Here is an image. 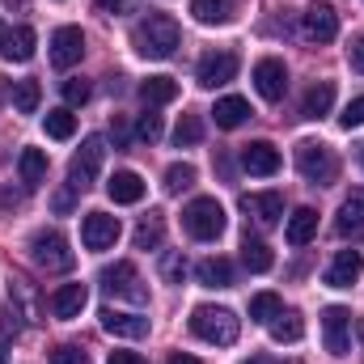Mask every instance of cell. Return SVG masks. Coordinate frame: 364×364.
<instances>
[{"label":"cell","instance_id":"cell-1","mask_svg":"<svg viewBox=\"0 0 364 364\" xmlns=\"http://www.w3.org/2000/svg\"><path fill=\"white\" fill-rule=\"evenodd\" d=\"M132 43H136V51H140L144 60H170V55L178 51V43H182V30H178L174 17H166V13H149V17H140Z\"/></svg>","mask_w":364,"mask_h":364},{"label":"cell","instance_id":"cell-2","mask_svg":"<svg viewBox=\"0 0 364 364\" xmlns=\"http://www.w3.org/2000/svg\"><path fill=\"white\" fill-rule=\"evenodd\" d=\"M191 331H195L203 343L229 348V343H237V335H242V318H237L233 309H225V305H199V309L191 314Z\"/></svg>","mask_w":364,"mask_h":364},{"label":"cell","instance_id":"cell-3","mask_svg":"<svg viewBox=\"0 0 364 364\" xmlns=\"http://www.w3.org/2000/svg\"><path fill=\"white\" fill-rule=\"evenodd\" d=\"M182 225H186V233H191L195 242H216V237L225 233V208H220L216 199L199 195V199H191V203H186Z\"/></svg>","mask_w":364,"mask_h":364},{"label":"cell","instance_id":"cell-4","mask_svg":"<svg viewBox=\"0 0 364 364\" xmlns=\"http://www.w3.org/2000/svg\"><path fill=\"white\" fill-rule=\"evenodd\" d=\"M296 170H301V178L309 186H326L339 174V157L326 144H318V140H301L296 144Z\"/></svg>","mask_w":364,"mask_h":364},{"label":"cell","instance_id":"cell-5","mask_svg":"<svg viewBox=\"0 0 364 364\" xmlns=\"http://www.w3.org/2000/svg\"><path fill=\"white\" fill-rule=\"evenodd\" d=\"M97 284H102L110 296H123V301H132V305H144V301H149V288H144V279L136 272V263H110V267H102Z\"/></svg>","mask_w":364,"mask_h":364},{"label":"cell","instance_id":"cell-6","mask_svg":"<svg viewBox=\"0 0 364 364\" xmlns=\"http://www.w3.org/2000/svg\"><path fill=\"white\" fill-rule=\"evenodd\" d=\"M30 259H34L43 272H68V267H73V250H68L64 233H55V229H38V233L30 237Z\"/></svg>","mask_w":364,"mask_h":364},{"label":"cell","instance_id":"cell-7","mask_svg":"<svg viewBox=\"0 0 364 364\" xmlns=\"http://www.w3.org/2000/svg\"><path fill=\"white\" fill-rule=\"evenodd\" d=\"M102 161H106V144H102V136H90L81 144V153L73 157V166H68V186L90 191L93 178H97V170H102Z\"/></svg>","mask_w":364,"mask_h":364},{"label":"cell","instance_id":"cell-8","mask_svg":"<svg viewBox=\"0 0 364 364\" xmlns=\"http://www.w3.org/2000/svg\"><path fill=\"white\" fill-rule=\"evenodd\" d=\"M301 34H305L309 43H331V38L339 34V13H335V4L314 0V4L301 13Z\"/></svg>","mask_w":364,"mask_h":364},{"label":"cell","instance_id":"cell-9","mask_svg":"<svg viewBox=\"0 0 364 364\" xmlns=\"http://www.w3.org/2000/svg\"><path fill=\"white\" fill-rule=\"evenodd\" d=\"M195 77H199V85H203V90L229 85V81L237 77V55H233V51H208V55L199 60Z\"/></svg>","mask_w":364,"mask_h":364},{"label":"cell","instance_id":"cell-10","mask_svg":"<svg viewBox=\"0 0 364 364\" xmlns=\"http://www.w3.org/2000/svg\"><path fill=\"white\" fill-rule=\"evenodd\" d=\"M119 216H106V212H90L85 220H81V242H85V250H110L114 242H119Z\"/></svg>","mask_w":364,"mask_h":364},{"label":"cell","instance_id":"cell-11","mask_svg":"<svg viewBox=\"0 0 364 364\" xmlns=\"http://www.w3.org/2000/svg\"><path fill=\"white\" fill-rule=\"evenodd\" d=\"M255 90H259V97H267V102H279L288 93V68H284V60L267 55V60L255 64Z\"/></svg>","mask_w":364,"mask_h":364},{"label":"cell","instance_id":"cell-12","mask_svg":"<svg viewBox=\"0 0 364 364\" xmlns=\"http://www.w3.org/2000/svg\"><path fill=\"white\" fill-rule=\"evenodd\" d=\"M81 55H85V34L77 26H60L51 34V64L55 68H73V64H81Z\"/></svg>","mask_w":364,"mask_h":364},{"label":"cell","instance_id":"cell-13","mask_svg":"<svg viewBox=\"0 0 364 364\" xmlns=\"http://www.w3.org/2000/svg\"><path fill=\"white\" fill-rule=\"evenodd\" d=\"M348 331H352V314L343 305L322 309V339H326L331 356H348Z\"/></svg>","mask_w":364,"mask_h":364},{"label":"cell","instance_id":"cell-14","mask_svg":"<svg viewBox=\"0 0 364 364\" xmlns=\"http://www.w3.org/2000/svg\"><path fill=\"white\" fill-rule=\"evenodd\" d=\"M85 301H90V288H85V284H60V288L51 292V314H55L60 322H73V318H81Z\"/></svg>","mask_w":364,"mask_h":364},{"label":"cell","instance_id":"cell-15","mask_svg":"<svg viewBox=\"0 0 364 364\" xmlns=\"http://www.w3.org/2000/svg\"><path fill=\"white\" fill-rule=\"evenodd\" d=\"M242 170H246V174H259V178H272L275 170H279V149L267 144V140L246 144V149H242Z\"/></svg>","mask_w":364,"mask_h":364},{"label":"cell","instance_id":"cell-16","mask_svg":"<svg viewBox=\"0 0 364 364\" xmlns=\"http://www.w3.org/2000/svg\"><path fill=\"white\" fill-rule=\"evenodd\" d=\"M242 208L263 225V229H272L279 225V216H284V195L279 191H259V195H242Z\"/></svg>","mask_w":364,"mask_h":364},{"label":"cell","instance_id":"cell-17","mask_svg":"<svg viewBox=\"0 0 364 364\" xmlns=\"http://www.w3.org/2000/svg\"><path fill=\"white\" fill-rule=\"evenodd\" d=\"M97 318H102V331H110V335H119V339H144V335H149V318H140V314L102 309Z\"/></svg>","mask_w":364,"mask_h":364},{"label":"cell","instance_id":"cell-18","mask_svg":"<svg viewBox=\"0 0 364 364\" xmlns=\"http://www.w3.org/2000/svg\"><path fill=\"white\" fill-rule=\"evenodd\" d=\"M360 272H364V255L360 250H339L335 263L326 267V284H331V288H352V284L360 279Z\"/></svg>","mask_w":364,"mask_h":364},{"label":"cell","instance_id":"cell-19","mask_svg":"<svg viewBox=\"0 0 364 364\" xmlns=\"http://www.w3.org/2000/svg\"><path fill=\"white\" fill-rule=\"evenodd\" d=\"M106 195L114 203H140L144 199V178L136 170H119V174H110V182H106Z\"/></svg>","mask_w":364,"mask_h":364},{"label":"cell","instance_id":"cell-20","mask_svg":"<svg viewBox=\"0 0 364 364\" xmlns=\"http://www.w3.org/2000/svg\"><path fill=\"white\" fill-rule=\"evenodd\" d=\"M335 233H339V237H360V233H364V195H352V199H343V203H339Z\"/></svg>","mask_w":364,"mask_h":364},{"label":"cell","instance_id":"cell-21","mask_svg":"<svg viewBox=\"0 0 364 364\" xmlns=\"http://www.w3.org/2000/svg\"><path fill=\"white\" fill-rule=\"evenodd\" d=\"M314 233H318V212H314V208H296V212L288 216V229H284L288 246H309Z\"/></svg>","mask_w":364,"mask_h":364},{"label":"cell","instance_id":"cell-22","mask_svg":"<svg viewBox=\"0 0 364 364\" xmlns=\"http://www.w3.org/2000/svg\"><path fill=\"white\" fill-rule=\"evenodd\" d=\"M237 0H191V13L199 26H229Z\"/></svg>","mask_w":364,"mask_h":364},{"label":"cell","instance_id":"cell-23","mask_svg":"<svg viewBox=\"0 0 364 364\" xmlns=\"http://www.w3.org/2000/svg\"><path fill=\"white\" fill-rule=\"evenodd\" d=\"M212 119H216V127H225V132H233V127H242L246 119H250V102L246 97H220L216 102V110H212Z\"/></svg>","mask_w":364,"mask_h":364},{"label":"cell","instance_id":"cell-24","mask_svg":"<svg viewBox=\"0 0 364 364\" xmlns=\"http://www.w3.org/2000/svg\"><path fill=\"white\" fill-rule=\"evenodd\" d=\"M331 106H335V81H318V85H309V93H305L301 114L305 119H322V114H331Z\"/></svg>","mask_w":364,"mask_h":364},{"label":"cell","instance_id":"cell-25","mask_svg":"<svg viewBox=\"0 0 364 364\" xmlns=\"http://www.w3.org/2000/svg\"><path fill=\"white\" fill-rule=\"evenodd\" d=\"M195 275H199V284L203 288H233V263L229 259H203L199 267H195Z\"/></svg>","mask_w":364,"mask_h":364},{"label":"cell","instance_id":"cell-26","mask_svg":"<svg viewBox=\"0 0 364 364\" xmlns=\"http://www.w3.org/2000/svg\"><path fill=\"white\" fill-rule=\"evenodd\" d=\"M267 326H272L275 343H296V339L305 335V322H301V314H296V309H279Z\"/></svg>","mask_w":364,"mask_h":364},{"label":"cell","instance_id":"cell-27","mask_svg":"<svg viewBox=\"0 0 364 364\" xmlns=\"http://www.w3.org/2000/svg\"><path fill=\"white\" fill-rule=\"evenodd\" d=\"M34 43H38V34L30 30V26H17L13 34H9V43H4V60H13V64H26L30 55H34Z\"/></svg>","mask_w":364,"mask_h":364},{"label":"cell","instance_id":"cell-28","mask_svg":"<svg viewBox=\"0 0 364 364\" xmlns=\"http://www.w3.org/2000/svg\"><path fill=\"white\" fill-rule=\"evenodd\" d=\"M17 170H21V182L26 186H43V178H47V153L43 149H21Z\"/></svg>","mask_w":364,"mask_h":364},{"label":"cell","instance_id":"cell-29","mask_svg":"<svg viewBox=\"0 0 364 364\" xmlns=\"http://www.w3.org/2000/svg\"><path fill=\"white\" fill-rule=\"evenodd\" d=\"M161 242H166V220H161V212H149L136 225V250H157Z\"/></svg>","mask_w":364,"mask_h":364},{"label":"cell","instance_id":"cell-30","mask_svg":"<svg viewBox=\"0 0 364 364\" xmlns=\"http://www.w3.org/2000/svg\"><path fill=\"white\" fill-rule=\"evenodd\" d=\"M140 97H144L149 106H166V102L178 97V81H174V77H149V81L140 85Z\"/></svg>","mask_w":364,"mask_h":364},{"label":"cell","instance_id":"cell-31","mask_svg":"<svg viewBox=\"0 0 364 364\" xmlns=\"http://www.w3.org/2000/svg\"><path fill=\"white\" fill-rule=\"evenodd\" d=\"M43 127H47V136L51 140H73L77 136V114L73 110H47V119H43Z\"/></svg>","mask_w":364,"mask_h":364},{"label":"cell","instance_id":"cell-32","mask_svg":"<svg viewBox=\"0 0 364 364\" xmlns=\"http://www.w3.org/2000/svg\"><path fill=\"white\" fill-rule=\"evenodd\" d=\"M242 263L250 267V272H272V250H267V242H259V237H250L246 233V242H242Z\"/></svg>","mask_w":364,"mask_h":364},{"label":"cell","instance_id":"cell-33","mask_svg":"<svg viewBox=\"0 0 364 364\" xmlns=\"http://www.w3.org/2000/svg\"><path fill=\"white\" fill-rule=\"evenodd\" d=\"M279 309H284V301H279L275 292H259V296H250V322H272Z\"/></svg>","mask_w":364,"mask_h":364},{"label":"cell","instance_id":"cell-34","mask_svg":"<svg viewBox=\"0 0 364 364\" xmlns=\"http://www.w3.org/2000/svg\"><path fill=\"white\" fill-rule=\"evenodd\" d=\"M38 97H43L38 81H17V90H13V106H17L21 114H34V110H38Z\"/></svg>","mask_w":364,"mask_h":364},{"label":"cell","instance_id":"cell-35","mask_svg":"<svg viewBox=\"0 0 364 364\" xmlns=\"http://www.w3.org/2000/svg\"><path fill=\"white\" fill-rule=\"evenodd\" d=\"M203 140V123H199V114H182L178 127H174V144L186 149V144H199Z\"/></svg>","mask_w":364,"mask_h":364},{"label":"cell","instance_id":"cell-36","mask_svg":"<svg viewBox=\"0 0 364 364\" xmlns=\"http://www.w3.org/2000/svg\"><path fill=\"white\" fill-rule=\"evenodd\" d=\"M186 186H195V166H186V161H178V166H170L166 170V191H186Z\"/></svg>","mask_w":364,"mask_h":364},{"label":"cell","instance_id":"cell-37","mask_svg":"<svg viewBox=\"0 0 364 364\" xmlns=\"http://www.w3.org/2000/svg\"><path fill=\"white\" fill-rule=\"evenodd\" d=\"M60 90H64V102H68V106H85V102H90V81H85V77H68Z\"/></svg>","mask_w":364,"mask_h":364},{"label":"cell","instance_id":"cell-38","mask_svg":"<svg viewBox=\"0 0 364 364\" xmlns=\"http://www.w3.org/2000/svg\"><path fill=\"white\" fill-rule=\"evenodd\" d=\"M136 136H140L144 144L161 140V114H153V106H149V114H140V123H136Z\"/></svg>","mask_w":364,"mask_h":364},{"label":"cell","instance_id":"cell-39","mask_svg":"<svg viewBox=\"0 0 364 364\" xmlns=\"http://www.w3.org/2000/svg\"><path fill=\"white\" fill-rule=\"evenodd\" d=\"M339 123H343L348 132H352V127H360V123H364V97H352V102L343 106V114H339Z\"/></svg>","mask_w":364,"mask_h":364},{"label":"cell","instance_id":"cell-40","mask_svg":"<svg viewBox=\"0 0 364 364\" xmlns=\"http://www.w3.org/2000/svg\"><path fill=\"white\" fill-rule=\"evenodd\" d=\"M51 364H90V356H85L81 348L64 343V348H55V352H51Z\"/></svg>","mask_w":364,"mask_h":364},{"label":"cell","instance_id":"cell-41","mask_svg":"<svg viewBox=\"0 0 364 364\" xmlns=\"http://www.w3.org/2000/svg\"><path fill=\"white\" fill-rule=\"evenodd\" d=\"M161 275H166L170 284H182V275H186V259H182V255H166V263H161Z\"/></svg>","mask_w":364,"mask_h":364},{"label":"cell","instance_id":"cell-42","mask_svg":"<svg viewBox=\"0 0 364 364\" xmlns=\"http://www.w3.org/2000/svg\"><path fill=\"white\" fill-rule=\"evenodd\" d=\"M348 60H352V68H356V73H364V34L348 47Z\"/></svg>","mask_w":364,"mask_h":364},{"label":"cell","instance_id":"cell-43","mask_svg":"<svg viewBox=\"0 0 364 364\" xmlns=\"http://www.w3.org/2000/svg\"><path fill=\"white\" fill-rule=\"evenodd\" d=\"M106 364H144V356H136V352H110Z\"/></svg>","mask_w":364,"mask_h":364},{"label":"cell","instance_id":"cell-44","mask_svg":"<svg viewBox=\"0 0 364 364\" xmlns=\"http://www.w3.org/2000/svg\"><path fill=\"white\" fill-rule=\"evenodd\" d=\"M73 191H77V186H68V191L55 195V212H68V208H73Z\"/></svg>","mask_w":364,"mask_h":364},{"label":"cell","instance_id":"cell-45","mask_svg":"<svg viewBox=\"0 0 364 364\" xmlns=\"http://www.w3.org/2000/svg\"><path fill=\"white\" fill-rule=\"evenodd\" d=\"M110 132H114V144H127V123H123V119H114Z\"/></svg>","mask_w":364,"mask_h":364},{"label":"cell","instance_id":"cell-46","mask_svg":"<svg viewBox=\"0 0 364 364\" xmlns=\"http://www.w3.org/2000/svg\"><path fill=\"white\" fill-rule=\"evenodd\" d=\"M97 9H102V13H123L127 0H97Z\"/></svg>","mask_w":364,"mask_h":364},{"label":"cell","instance_id":"cell-47","mask_svg":"<svg viewBox=\"0 0 364 364\" xmlns=\"http://www.w3.org/2000/svg\"><path fill=\"white\" fill-rule=\"evenodd\" d=\"M166 364H203V360H195V356H186V352H174Z\"/></svg>","mask_w":364,"mask_h":364},{"label":"cell","instance_id":"cell-48","mask_svg":"<svg viewBox=\"0 0 364 364\" xmlns=\"http://www.w3.org/2000/svg\"><path fill=\"white\" fill-rule=\"evenodd\" d=\"M4 4H9V9H17V13H26V9H30V0H4Z\"/></svg>","mask_w":364,"mask_h":364},{"label":"cell","instance_id":"cell-49","mask_svg":"<svg viewBox=\"0 0 364 364\" xmlns=\"http://www.w3.org/2000/svg\"><path fill=\"white\" fill-rule=\"evenodd\" d=\"M246 364H275V360H272V356H250Z\"/></svg>","mask_w":364,"mask_h":364},{"label":"cell","instance_id":"cell-50","mask_svg":"<svg viewBox=\"0 0 364 364\" xmlns=\"http://www.w3.org/2000/svg\"><path fill=\"white\" fill-rule=\"evenodd\" d=\"M4 43H9V30H4V21H0V51H4Z\"/></svg>","mask_w":364,"mask_h":364},{"label":"cell","instance_id":"cell-51","mask_svg":"<svg viewBox=\"0 0 364 364\" xmlns=\"http://www.w3.org/2000/svg\"><path fill=\"white\" fill-rule=\"evenodd\" d=\"M356 335H360V343H364V318H360V326H356Z\"/></svg>","mask_w":364,"mask_h":364},{"label":"cell","instance_id":"cell-52","mask_svg":"<svg viewBox=\"0 0 364 364\" xmlns=\"http://www.w3.org/2000/svg\"><path fill=\"white\" fill-rule=\"evenodd\" d=\"M4 360H9V356H4V348H0V364H4Z\"/></svg>","mask_w":364,"mask_h":364},{"label":"cell","instance_id":"cell-53","mask_svg":"<svg viewBox=\"0 0 364 364\" xmlns=\"http://www.w3.org/2000/svg\"><path fill=\"white\" fill-rule=\"evenodd\" d=\"M360 161H364V144H360Z\"/></svg>","mask_w":364,"mask_h":364},{"label":"cell","instance_id":"cell-54","mask_svg":"<svg viewBox=\"0 0 364 364\" xmlns=\"http://www.w3.org/2000/svg\"><path fill=\"white\" fill-rule=\"evenodd\" d=\"M292 364H301V360H292Z\"/></svg>","mask_w":364,"mask_h":364}]
</instances>
